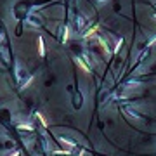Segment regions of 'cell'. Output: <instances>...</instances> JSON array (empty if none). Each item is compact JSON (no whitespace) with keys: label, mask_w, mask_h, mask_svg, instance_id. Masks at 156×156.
Masks as SVG:
<instances>
[{"label":"cell","mask_w":156,"mask_h":156,"mask_svg":"<svg viewBox=\"0 0 156 156\" xmlns=\"http://www.w3.org/2000/svg\"><path fill=\"white\" fill-rule=\"evenodd\" d=\"M77 64L82 68V71H85V73H89V71H90V69H89V66H87V64H85V62H83L80 57H77Z\"/></svg>","instance_id":"6da1fadb"},{"label":"cell","mask_w":156,"mask_h":156,"mask_svg":"<svg viewBox=\"0 0 156 156\" xmlns=\"http://www.w3.org/2000/svg\"><path fill=\"white\" fill-rule=\"evenodd\" d=\"M38 49H40V56H43L45 54V45H43V40L38 38Z\"/></svg>","instance_id":"7a4b0ae2"},{"label":"cell","mask_w":156,"mask_h":156,"mask_svg":"<svg viewBox=\"0 0 156 156\" xmlns=\"http://www.w3.org/2000/svg\"><path fill=\"white\" fill-rule=\"evenodd\" d=\"M96 31H97V26H94V28H90V30H89V31L85 33V38H89V37H92V35H94Z\"/></svg>","instance_id":"3957f363"},{"label":"cell","mask_w":156,"mask_h":156,"mask_svg":"<svg viewBox=\"0 0 156 156\" xmlns=\"http://www.w3.org/2000/svg\"><path fill=\"white\" fill-rule=\"evenodd\" d=\"M37 118L40 120V123H42V127H47V120L43 118V115H40V113H37Z\"/></svg>","instance_id":"277c9868"},{"label":"cell","mask_w":156,"mask_h":156,"mask_svg":"<svg viewBox=\"0 0 156 156\" xmlns=\"http://www.w3.org/2000/svg\"><path fill=\"white\" fill-rule=\"evenodd\" d=\"M59 140H61V142H62V144H64V146H68V147H69V149H73V147H75V144H73V142H68V140H66V139H59Z\"/></svg>","instance_id":"5b68a950"},{"label":"cell","mask_w":156,"mask_h":156,"mask_svg":"<svg viewBox=\"0 0 156 156\" xmlns=\"http://www.w3.org/2000/svg\"><path fill=\"white\" fill-rule=\"evenodd\" d=\"M68 38H69V28L64 30V33H62V42H68Z\"/></svg>","instance_id":"8992f818"},{"label":"cell","mask_w":156,"mask_h":156,"mask_svg":"<svg viewBox=\"0 0 156 156\" xmlns=\"http://www.w3.org/2000/svg\"><path fill=\"white\" fill-rule=\"evenodd\" d=\"M19 128H21V130H30V132L33 130V127H31V125H21Z\"/></svg>","instance_id":"52a82bcc"},{"label":"cell","mask_w":156,"mask_h":156,"mask_svg":"<svg viewBox=\"0 0 156 156\" xmlns=\"http://www.w3.org/2000/svg\"><path fill=\"white\" fill-rule=\"evenodd\" d=\"M11 156H19V151H16V153H12Z\"/></svg>","instance_id":"ba28073f"}]
</instances>
